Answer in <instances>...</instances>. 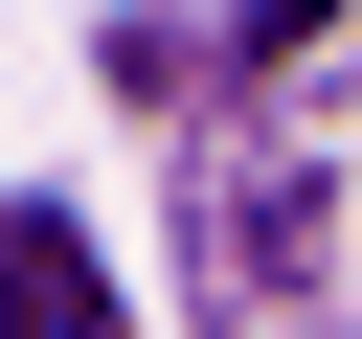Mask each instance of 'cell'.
<instances>
[{"label":"cell","instance_id":"1","mask_svg":"<svg viewBox=\"0 0 362 339\" xmlns=\"http://www.w3.org/2000/svg\"><path fill=\"white\" fill-rule=\"evenodd\" d=\"M0 339H113V271L68 203H0Z\"/></svg>","mask_w":362,"mask_h":339}]
</instances>
